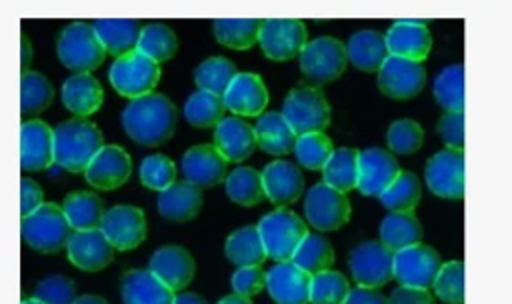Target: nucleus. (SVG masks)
<instances>
[{
    "label": "nucleus",
    "instance_id": "29",
    "mask_svg": "<svg viewBox=\"0 0 512 304\" xmlns=\"http://www.w3.org/2000/svg\"><path fill=\"white\" fill-rule=\"evenodd\" d=\"M102 102L104 90L90 74H74L62 84V104L78 118L94 114Z\"/></svg>",
    "mask_w": 512,
    "mask_h": 304
},
{
    "label": "nucleus",
    "instance_id": "42",
    "mask_svg": "<svg viewBox=\"0 0 512 304\" xmlns=\"http://www.w3.org/2000/svg\"><path fill=\"white\" fill-rule=\"evenodd\" d=\"M54 100V88L50 80L34 70L22 72L20 78V108L22 114H40Z\"/></svg>",
    "mask_w": 512,
    "mask_h": 304
},
{
    "label": "nucleus",
    "instance_id": "49",
    "mask_svg": "<svg viewBox=\"0 0 512 304\" xmlns=\"http://www.w3.org/2000/svg\"><path fill=\"white\" fill-rule=\"evenodd\" d=\"M434 296L446 304H464V264L462 260L444 262L434 284Z\"/></svg>",
    "mask_w": 512,
    "mask_h": 304
},
{
    "label": "nucleus",
    "instance_id": "38",
    "mask_svg": "<svg viewBox=\"0 0 512 304\" xmlns=\"http://www.w3.org/2000/svg\"><path fill=\"white\" fill-rule=\"evenodd\" d=\"M224 100L206 90H198L188 96L184 104V118L198 130L216 128L224 120Z\"/></svg>",
    "mask_w": 512,
    "mask_h": 304
},
{
    "label": "nucleus",
    "instance_id": "60",
    "mask_svg": "<svg viewBox=\"0 0 512 304\" xmlns=\"http://www.w3.org/2000/svg\"><path fill=\"white\" fill-rule=\"evenodd\" d=\"M216 304H252V302H250V298H244L240 294H230V296L220 298Z\"/></svg>",
    "mask_w": 512,
    "mask_h": 304
},
{
    "label": "nucleus",
    "instance_id": "12",
    "mask_svg": "<svg viewBox=\"0 0 512 304\" xmlns=\"http://www.w3.org/2000/svg\"><path fill=\"white\" fill-rule=\"evenodd\" d=\"M442 268L440 254L428 244H414L394 252V278L400 286L432 288Z\"/></svg>",
    "mask_w": 512,
    "mask_h": 304
},
{
    "label": "nucleus",
    "instance_id": "55",
    "mask_svg": "<svg viewBox=\"0 0 512 304\" xmlns=\"http://www.w3.org/2000/svg\"><path fill=\"white\" fill-rule=\"evenodd\" d=\"M388 304H436L430 290L398 286L388 296Z\"/></svg>",
    "mask_w": 512,
    "mask_h": 304
},
{
    "label": "nucleus",
    "instance_id": "11",
    "mask_svg": "<svg viewBox=\"0 0 512 304\" xmlns=\"http://www.w3.org/2000/svg\"><path fill=\"white\" fill-rule=\"evenodd\" d=\"M350 202L344 192L320 182L314 184L304 198V216L310 226L320 232L342 228L350 220Z\"/></svg>",
    "mask_w": 512,
    "mask_h": 304
},
{
    "label": "nucleus",
    "instance_id": "16",
    "mask_svg": "<svg viewBox=\"0 0 512 304\" xmlns=\"http://www.w3.org/2000/svg\"><path fill=\"white\" fill-rule=\"evenodd\" d=\"M400 164L392 152L384 148L358 150V192L364 196H380L398 176Z\"/></svg>",
    "mask_w": 512,
    "mask_h": 304
},
{
    "label": "nucleus",
    "instance_id": "6",
    "mask_svg": "<svg viewBox=\"0 0 512 304\" xmlns=\"http://www.w3.org/2000/svg\"><path fill=\"white\" fill-rule=\"evenodd\" d=\"M280 112L296 136L324 132L330 124V104L316 86H294L286 94Z\"/></svg>",
    "mask_w": 512,
    "mask_h": 304
},
{
    "label": "nucleus",
    "instance_id": "57",
    "mask_svg": "<svg viewBox=\"0 0 512 304\" xmlns=\"http://www.w3.org/2000/svg\"><path fill=\"white\" fill-rule=\"evenodd\" d=\"M174 304H208L200 294H194V292H182L176 296Z\"/></svg>",
    "mask_w": 512,
    "mask_h": 304
},
{
    "label": "nucleus",
    "instance_id": "2",
    "mask_svg": "<svg viewBox=\"0 0 512 304\" xmlns=\"http://www.w3.org/2000/svg\"><path fill=\"white\" fill-rule=\"evenodd\" d=\"M104 146L102 132L94 122L72 118L54 128V162L68 172H86Z\"/></svg>",
    "mask_w": 512,
    "mask_h": 304
},
{
    "label": "nucleus",
    "instance_id": "30",
    "mask_svg": "<svg viewBox=\"0 0 512 304\" xmlns=\"http://www.w3.org/2000/svg\"><path fill=\"white\" fill-rule=\"evenodd\" d=\"M348 60L364 72H378L390 56L386 36L376 30H360L346 42Z\"/></svg>",
    "mask_w": 512,
    "mask_h": 304
},
{
    "label": "nucleus",
    "instance_id": "34",
    "mask_svg": "<svg viewBox=\"0 0 512 304\" xmlns=\"http://www.w3.org/2000/svg\"><path fill=\"white\" fill-rule=\"evenodd\" d=\"M224 254L238 268H242V266H260L268 258L264 242H262L260 232H258V226H242V228L234 230L226 238Z\"/></svg>",
    "mask_w": 512,
    "mask_h": 304
},
{
    "label": "nucleus",
    "instance_id": "18",
    "mask_svg": "<svg viewBox=\"0 0 512 304\" xmlns=\"http://www.w3.org/2000/svg\"><path fill=\"white\" fill-rule=\"evenodd\" d=\"M130 174V154L116 144H106L88 164L84 178L96 190H116L128 182Z\"/></svg>",
    "mask_w": 512,
    "mask_h": 304
},
{
    "label": "nucleus",
    "instance_id": "35",
    "mask_svg": "<svg viewBox=\"0 0 512 304\" xmlns=\"http://www.w3.org/2000/svg\"><path fill=\"white\" fill-rule=\"evenodd\" d=\"M422 224L414 212H390L380 222V242L392 252L420 244Z\"/></svg>",
    "mask_w": 512,
    "mask_h": 304
},
{
    "label": "nucleus",
    "instance_id": "54",
    "mask_svg": "<svg viewBox=\"0 0 512 304\" xmlns=\"http://www.w3.org/2000/svg\"><path fill=\"white\" fill-rule=\"evenodd\" d=\"M42 198H44V194H42L40 184L32 178L24 176L22 182H20V212H22V218L36 212L44 204Z\"/></svg>",
    "mask_w": 512,
    "mask_h": 304
},
{
    "label": "nucleus",
    "instance_id": "14",
    "mask_svg": "<svg viewBox=\"0 0 512 304\" xmlns=\"http://www.w3.org/2000/svg\"><path fill=\"white\" fill-rule=\"evenodd\" d=\"M100 230L116 250H134L146 240L148 228L144 210L130 204H116L106 210Z\"/></svg>",
    "mask_w": 512,
    "mask_h": 304
},
{
    "label": "nucleus",
    "instance_id": "59",
    "mask_svg": "<svg viewBox=\"0 0 512 304\" xmlns=\"http://www.w3.org/2000/svg\"><path fill=\"white\" fill-rule=\"evenodd\" d=\"M74 304H108V302L96 294H82L80 298L74 300Z\"/></svg>",
    "mask_w": 512,
    "mask_h": 304
},
{
    "label": "nucleus",
    "instance_id": "39",
    "mask_svg": "<svg viewBox=\"0 0 512 304\" xmlns=\"http://www.w3.org/2000/svg\"><path fill=\"white\" fill-rule=\"evenodd\" d=\"M262 20L242 18V20H214L212 32L220 44L232 50H248L260 40Z\"/></svg>",
    "mask_w": 512,
    "mask_h": 304
},
{
    "label": "nucleus",
    "instance_id": "50",
    "mask_svg": "<svg viewBox=\"0 0 512 304\" xmlns=\"http://www.w3.org/2000/svg\"><path fill=\"white\" fill-rule=\"evenodd\" d=\"M140 182L154 190L164 192L176 182V164L166 154H150L140 162Z\"/></svg>",
    "mask_w": 512,
    "mask_h": 304
},
{
    "label": "nucleus",
    "instance_id": "26",
    "mask_svg": "<svg viewBox=\"0 0 512 304\" xmlns=\"http://www.w3.org/2000/svg\"><path fill=\"white\" fill-rule=\"evenodd\" d=\"M120 294L124 304H174L176 294L152 270L132 268L122 276Z\"/></svg>",
    "mask_w": 512,
    "mask_h": 304
},
{
    "label": "nucleus",
    "instance_id": "58",
    "mask_svg": "<svg viewBox=\"0 0 512 304\" xmlns=\"http://www.w3.org/2000/svg\"><path fill=\"white\" fill-rule=\"evenodd\" d=\"M32 60V44L26 34H22V72H26L28 64Z\"/></svg>",
    "mask_w": 512,
    "mask_h": 304
},
{
    "label": "nucleus",
    "instance_id": "44",
    "mask_svg": "<svg viewBox=\"0 0 512 304\" xmlns=\"http://www.w3.org/2000/svg\"><path fill=\"white\" fill-rule=\"evenodd\" d=\"M292 262L302 268L308 274H318L324 272L332 266L334 262V248L332 244L320 236V234H308L302 244L298 246V250L292 256Z\"/></svg>",
    "mask_w": 512,
    "mask_h": 304
},
{
    "label": "nucleus",
    "instance_id": "51",
    "mask_svg": "<svg viewBox=\"0 0 512 304\" xmlns=\"http://www.w3.org/2000/svg\"><path fill=\"white\" fill-rule=\"evenodd\" d=\"M34 298H38L44 304H74L76 286L68 276L54 274L38 282Z\"/></svg>",
    "mask_w": 512,
    "mask_h": 304
},
{
    "label": "nucleus",
    "instance_id": "27",
    "mask_svg": "<svg viewBox=\"0 0 512 304\" xmlns=\"http://www.w3.org/2000/svg\"><path fill=\"white\" fill-rule=\"evenodd\" d=\"M214 146L228 162H242L256 150V132L240 116H228L214 128Z\"/></svg>",
    "mask_w": 512,
    "mask_h": 304
},
{
    "label": "nucleus",
    "instance_id": "28",
    "mask_svg": "<svg viewBox=\"0 0 512 304\" xmlns=\"http://www.w3.org/2000/svg\"><path fill=\"white\" fill-rule=\"evenodd\" d=\"M202 208V192L190 182H174L158 194V214L174 224L190 222Z\"/></svg>",
    "mask_w": 512,
    "mask_h": 304
},
{
    "label": "nucleus",
    "instance_id": "1",
    "mask_svg": "<svg viewBox=\"0 0 512 304\" xmlns=\"http://www.w3.org/2000/svg\"><path fill=\"white\" fill-rule=\"evenodd\" d=\"M120 120L132 142L140 146H160L176 132L178 112L168 96L152 92L130 100L122 110Z\"/></svg>",
    "mask_w": 512,
    "mask_h": 304
},
{
    "label": "nucleus",
    "instance_id": "41",
    "mask_svg": "<svg viewBox=\"0 0 512 304\" xmlns=\"http://www.w3.org/2000/svg\"><path fill=\"white\" fill-rule=\"evenodd\" d=\"M434 98L446 112H464V66L450 64L434 80Z\"/></svg>",
    "mask_w": 512,
    "mask_h": 304
},
{
    "label": "nucleus",
    "instance_id": "5",
    "mask_svg": "<svg viewBox=\"0 0 512 304\" xmlns=\"http://www.w3.org/2000/svg\"><path fill=\"white\" fill-rule=\"evenodd\" d=\"M56 52L60 62L76 74H88L96 70L106 56L94 26L88 22L68 24L58 36Z\"/></svg>",
    "mask_w": 512,
    "mask_h": 304
},
{
    "label": "nucleus",
    "instance_id": "10",
    "mask_svg": "<svg viewBox=\"0 0 512 304\" xmlns=\"http://www.w3.org/2000/svg\"><path fill=\"white\" fill-rule=\"evenodd\" d=\"M306 24L298 18H268L262 20L260 48L266 58L274 62H286L300 56L308 46Z\"/></svg>",
    "mask_w": 512,
    "mask_h": 304
},
{
    "label": "nucleus",
    "instance_id": "31",
    "mask_svg": "<svg viewBox=\"0 0 512 304\" xmlns=\"http://www.w3.org/2000/svg\"><path fill=\"white\" fill-rule=\"evenodd\" d=\"M254 132L258 146L272 156H284L294 150L298 138L282 112H264L262 116H258Z\"/></svg>",
    "mask_w": 512,
    "mask_h": 304
},
{
    "label": "nucleus",
    "instance_id": "21",
    "mask_svg": "<svg viewBox=\"0 0 512 304\" xmlns=\"http://www.w3.org/2000/svg\"><path fill=\"white\" fill-rule=\"evenodd\" d=\"M54 162V128L42 120H26L20 128V166L40 172Z\"/></svg>",
    "mask_w": 512,
    "mask_h": 304
},
{
    "label": "nucleus",
    "instance_id": "9",
    "mask_svg": "<svg viewBox=\"0 0 512 304\" xmlns=\"http://www.w3.org/2000/svg\"><path fill=\"white\" fill-rule=\"evenodd\" d=\"M348 268L358 286L382 288L394 278V252L380 240H364L350 250Z\"/></svg>",
    "mask_w": 512,
    "mask_h": 304
},
{
    "label": "nucleus",
    "instance_id": "36",
    "mask_svg": "<svg viewBox=\"0 0 512 304\" xmlns=\"http://www.w3.org/2000/svg\"><path fill=\"white\" fill-rule=\"evenodd\" d=\"M226 194L232 202L246 208L260 204L266 198L262 172L250 166L234 168L226 178Z\"/></svg>",
    "mask_w": 512,
    "mask_h": 304
},
{
    "label": "nucleus",
    "instance_id": "43",
    "mask_svg": "<svg viewBox=\"0 0 512 304\" xmlns=\"http://www.w3.org/2000/svg\"><path fill=\"white\" fill-rule=\"evenodd\" d=\"M422 196L420 180L414 172H400V176L378 196L390 212H412Z\"/></svg>",
    "mask_w": 512,
    "mask_h": 304
},
{
    "label": "nucleus",
    "instance_id": "33",
    "mask_svg": "<svg viewBox=\"0 0 512 304\" xmlns=\"http://www.w3.org/2000/svg\"><path fill=\"white\" fill-rule=\"evenodd\" d=\"M62 210L74 232L100 228L102 218L106 214L102 198L96 192H86V190L68 194L62 202Z\"/></svg>",
    "mask_w": 512,
    "mask_h": 304
},
{
    "label": "nucleus",
    "instance_id": "61",
    "mask_svg": "<svg viewBox=\"0 0 512 304\" xmlns=\"http://www.w3.org/2000/svg\"><path fill=\"white\" fill-rule=\"evenodd\" d=\"M22 304H44V302H40L38 298H26V300H22Z\"/></svg>",
    "mask_w": 512,
    "mask_h": 304
},
{
    "label": "nucleus",
    "instance_id": "47",
    "mask_svg": "<svg viewBox=\"0 0 512 304\" xmlns=\"http://www.w3.org/2000/svg\"><path fill=\"white\" fill-rule=\"evenodd\" d=\"M350 290V282L342 272H318L310 282V304H344Z\"/></svg>",
    "mask_w": 512,
    "mask_h": 304
},
{
    "label": "nucleus",
    "instance_id": "46",
    "mask_svg": "<svg viewBox=\"0 0 512 304\" xmlns=\"http://www.w3.org/2000/svg\"><path fill=\"white\" fill-rule=\"evenodd\" d=\"M334 154L332 140L324 132L302 134L296 138L294 156L306 170H324Z\"/></svg>",
    "mask_w": 512,
    "mask_h": 304
},
{
    "label": "nucleus",
    "instance_id": "15",
    "mask_svg": "<svg viewBox=\"0 0 512 304\" xmlns=\"http://www.w3.org/2000/svg\"><path fill=\"white\" fill-rule=\"evenodd\" d=\"M426 84V68L422 62L388 56L378 70V88L392 100H410L422 92Z\"/></svg>",
    "mask_w": 512,
    "mask_h": 304
},
{
    "label": "nucleus",
    "instance_id": "52",
    "mask_svg": "<svg viewBox=\"0 0 512 304\" xmlns=\"http://www.w3.org/2000/svg\"><path fill=\"white\" fill-rule=\"evenodd\" d=\"M266 276L268 272H264L260 266H242L232 274L230 284L234 294L252 298L266 288Z\"/></svg>",
    "mask_w": 512,
    "mask_h": 304
},
{
    "label": "nucleus",
    "instance_id": "32",
    "mask_svg": "<svg viewBox=\"0 0 512 304\" xmlns=\"http://www.w3.org/2000/svg\"><path fill=\"white\" fill-rule=\"evenodd\" d=\"M94 30L106 52L120 58L138 50L142 28L138 20H96Z\"/></svg>",
    "mask_w": 512,
    "mask_h": 304
},
{
    "label": "nucleus",
    "instance_id": "53",
    "mask_svg": "<svg viewBox=\"0 0 512 304\" xmlns=\"http://www.w3.org/2000/svg\"><path fill=\"white\" fill-rule=\"evenodd\" d=\"M438 134L448 150L464 152V112H444L438 120Z\"/></svg>",
    "mask_w": 512,
    "mask_h": 304
},
{
    "label": "nucleus",
    "instance_id": "37",
    "mask_svg": "<svg viewBox=\"0 0 512 304\" xmlns=\"http://www.w3.org/2000/svg\"><path fill=\"white\" fill-rule=\"evenodd\" d=\"M322 178L324 184L344 194L358 188V150L336 148L322 170Z\"/></svg>",
    "mask_w": 512,
    "mask_h": 304
},
{
    "label": "nucleus",
    "instance_id": "8",
    "mask_svg": "<svg viewBox=\"0 0 512 304\" xmlns=\"http://www.w3.org/2000/svg\"><path fill=\"white\" fill-rule=\"evenodd\" d=\"M348 64L346 44L332 36H318L298 58L300 72L314 84H328L336 80Z\"/></svg>",
    "mask_w": 512,
    "mask_h": 304
},
{
    "label": "nucleus",
    "instance_id": "13",
    "mask_svg": "<svg viewBox=\"0 0 512 304\" xmlns=\"http://www.w3.org/2000/svg\"><path fill=\"white\" fill-rule=\"evenodd\" d=\"M428 190L446 200L464 198V152L440 150L428 158L424 168Z\"/></svg>",
    "mask_w": 512,
    "mask_h": 304
},
{
    "label": "nucleus",
    "instance_id": "19",
    "mask_svg": "<svg viewBox=\"0 0 512 304\" xmlns=\"http://www.w3.org/2000/svg\"><path fill=\"white\" fill-rule=\"evenodd\" d=\"M312 274L292 260L276 262L266 276V290L276 304H310Z\"/></svg>",
    "mask_w": 512,
    "mask_h": 304
},
{
    "label": "nucleus",
    "instance_id": "40",
    "mask_svg": "<svg viewBox=\"0 0 512 304\" xmlns=\"http://www.w3.org/2000/svg\"><path fill=\"white\" fill-rule=\"evenodd\" d=\"M236 76H238L236 66L224 56L206 58L194 70V82L198 84V88L212 92L216 96H224Z\"/></svg>",
    "mask_w": 512,
    "mask_h": 304
},
{
    "label": "nucleus",
    "instance_id": "3",
    "mask_svg": "<svg viewBox=\"0 0 512 304\" xmlns=\"http://www.w3.org/2000/svg\"><path fill=\"white\" fill-rule=\"evenodd\" d=\"M72 234V226L62 206L54 202H46L36 212L22 218V238L40 254H54L62 250L68 246Z\"/></svg>",
    "mask_w": 512,
    "mask_h": 304
},
{
    "label": "nucleus",
    "instance_id": "56",
    "mask_svg": "<svg viewBox=\"0 0 512 304\" xmlns=\"http://www.w3.org/2000/svg\"><path fill=\"white\" fill-rule=\"evenodd\" d=\"M344 304H388V298L378 288H352Z\"/></svg>",
    "mask_w": 512,
    "mask_h": 304
},
{
    "label": "nucleus",
    "instance_id": "20",
    "mask_svg": "<svg viewBox=\"0 0 512 304\" xmlns=\"http://www.w3.org/2000/svg\"><path fill=\"white\" fill-rule=\"evenodd\" d=\"M114 246L100 228L74 232L68 240V260L84 272H100L114 260Z\"/></svg>",
    "mask_w": 512,
    "mask_h": 304
},
{
    "label": "nucleus",
    "instance_id": "22",
    "mask_svg": "<svg viewBox=\"0 0 512 304\" xmlns=\"http://www.w3.org/2000/svg\"><path fill=\"white\" fill-rule=\"evenodd\" d=\"M384 36L390 56L422 62L432 48V34L422 20H398Z\"/></svg>",
    "mask_w": 512,
    "mask_h": 304
},
{
    "label": "nucleus",
    "instance_id": "48",
    "mask_svg": "<svg viewBox=\"0 0 512 304\" xmlns=\"http://www.w3.org/2000/svg\"><path fill=\"white\" fill-rule=\"evenodd\" d=\"M386 144L388 148L394 152V154H402V156H408V154H414L422 148L424 144V130L422 126L412 120V118H400V120H394L390 126H388V132H386Z\"/></svg>",
    "mask_w": 512,
    "mask_h": 304
},
{
    "label": "nucleus",
    "instance_id": "17",
    "mask_svg": "<svg viewBox=\"0 0 512 304\" xmlns=\"http://www.w3.org/2000/svg\"><path fill=\"white\" fill-rule=\"evenodd\" d=\"M226 158L216 150L214 144H198L184 152L180 170L186 182L196 188H214L228 178L226 174Z\"/></svg>",
    "mask_w": 512,
    "mask_h": 304
},
{
    "label": "nucleus",
    "instance_id": "45",
    "mask_svg": "<svg viewBox=\"0 0 512 304\" xmlns=\"http://www.w3.org/2000/svg\"><path fill=\"white\" fill-rule=\"evenodd\" d=\"M138 50L150 56L154 62L170 60L178 50V38L174 30L162 22H154L142 28Z\"/></svg>",
    "mask_w": 512,
    "mask_h": 304
},
{
    "label": "nucleus",
    "instance_id": "4",
    "mask_svg": "<svg viewBox=\"0 0 512 304\" xmlns=\"http://www.w3.org/2000/svg\"><path fill=\"white\" fill-rule=\"evenodd\" d=\"M260 238L264 242L268 258L276 262L292 260L294 252L302 244V240L310 234L304 220L286 208H278L268 212L256 224Z\"/></svg>",
    "mask_w": 512,
    "mask_h": 304
},
{
    "label": "nucleus",
    "instance_id": "25",
    "mask_svg": "<svg viewBox=\"0 0 512 304\" xmlns=\"http://www.w3.org/2000/svg\"><path fill=\"white\" fill-rule=\"evenodd\" d=\"M222 100L226 110L234 116H262L268 104V90L258 74L240 72L228 86Z\"/></svg>",
    "mask_w": 512,
    "mask_h": 304
},
{
    "label": "nucleus",
    "instance_id": "23",
    "mask_svg": "<svg viewBox=\"0 0 512 304\" xmlns=\"http://www.w3.org/2000/svg\"><path fill=\"white\" fill-rule=\"evenodd\" d=\"M262 182L266 198L274 206H290L304 192L302 170L288 160H272L262 170Z\"/></svg>",
    "mask_w": 512,
    "mask_h": 304
},
{
    "label": "nucleus",
    "instance_id": "24",
    "mask_svg": "<svg viewBox=\"0 0 512 304\" xmlns=\"http://www.w3.org/2000/svg\"><path fill=\"white\" fill-rule=\"evenodd\" d=\"M148 270H152L166 286L174 292L186 288L196 274L194 256L184 246H162L158 248L148 262Z\"/></svg>",
    "mask_w": 512,
    "mask_h": 304
},
{
    "label": "nucleus",
    "instance_id": "7",
    "mask_svg": "<svg viewBox=\"0 0 512 304\" xmlns=\"http://www.w3.org/2000/svg\"><path fill=\"white\" fill-rule=\"evenodd\" d=\"M160 76H162L160 64L140 50H134L130 54L116 58L108 70L112 88L120 96L130 100L152 94Z\"/></svg>",
    "mask_w": 512,
    "mask_h": 304
}]
</instances>
